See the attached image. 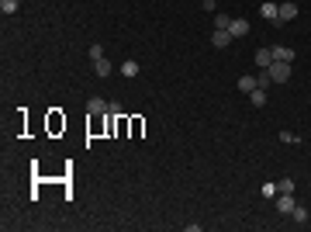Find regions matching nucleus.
I'll use <instances>...</instances> for the list:
<instances>
[{
    "label": "nucleus",
    "mask_w": 311,
    "mask_h": 232,
    "mask_svg": "<svg viewBox=\"0 0 311 232\" xmlns=\"http://www.w3.org/2000/svg\"><path fill=\"white\" fill-rule=\"evenodd\" d=\"M270 62H273V49H256V66L259 70H270Z\"/></svg>",
    "instance_id": "obj_8"
},
{
    "label": "nucleus",
    "mask_w": 311,
    "mask_h": 232,
    "mask_svg": "<svg viewBox=\"0 0 311 232\" xmlns=\"http://www.w3.org/2000/svg\"><path fill=\"white\" fill-rule=\"evenodd\" d=\"M273 80H270V73H266V70H263V73H259V77H256V87H263V90H266V87H270Z\"/></svg>",
    "instance_id": "obj_18"
},
{
    "label": "nucleus",
    "mask_w": 311,
    "mask_h": 232,
    "mask_svg": "<svg viewBox=\"0 0 311 232\" xmlns=\"http://www.w3.org/2000/svg\"><path fill=\"white\" fill-rule=\"evenodd\" d=\"M239 90H242V94H253L256 90V77H242L239 80Z\"/></svg>",
    "instance_id": "obj_14"
},
{
    "label": "nucleus",
    "mask_w": 311,
    "mask_h": 232,
    "mask_svg": "<svg viewBox=\"0 0 311 232\" xmlns=\"http://www.w3.org/2000/svg\"><path fill=\"white\" fill-rule=\"evenodd\" d=\"M294 56H297V52H294L291 45H277V49H273V59H280V62H294Z\"/></svg>",
    "instance_id": "obj_9"
},
{
    "label": "nucleus",
    "mask_w": 311,
    "mask_h": 232,
    "mask_svg": "<svg viewBox=\"0 0 311 232\" xmlns=\"http://www.w3.org/2000/svg\"><path fill=\"white\" fill-rule=\"evenodd\" d=\"M280 139H284V142H287V146H294V142H301V139L294 136V132H280Z\"/></svg>",
    "instance_id": "obj_21"
},
{
    "label": "nucleus",
    "mask_w": 311,
    "mask_h": 232,
    "mask_svg": "<svg viewBox=\"0 0 311 232\" xmlns=\"http://www.w3.org/2000/svg\"><path fill=\"white\" fill-rule=\"evenodd\" d=\"M232 39H235V35L228 31V28H214V31H211V45H214V49H225Z\"/></svg>",
    "instance_id": "obj_2"
},
{
    "label": "nucleus",
    "mask_w": 311,
    "mask_h": 232,
    "mask_svg": "<svg viewBox=\"0 0 311 232\" xmlns=\"http://www.w3.org/2000/svg\"><path fill=\"white\" fill-rule=\"evenodd\" d=\"M273 201H277V212H280V215H291L294 205H297V201H294V194H277Z\"/></svg>",
    "instance_id": "obj_3"
},
{
    "label": "nucleus",
    "mask_w": 311,
    "mask_h": 232,
    "mask_svg": "<svg viewBox=\"0 0 311 232\" xmlns=\"http://www.w3.org/2000/svg\"><path fill=\"white\" fill-rule=\"evenodd\" d=\"M291 218H294V222H297V225H304V222H308V208H304V205H294Z\"/></svg>",
    "instance_id": "obj_12"
},
{
    "label": "nucleus",
    "mask_w": 311,
    "mask_h": 232,
    "mask_svg": "<svg viewBox=\"0 0 311 232\" xmlns=\"http://www.w3.org/2000/svg\"><path fill=\"white\" fill-rule=\"evenodd\" d=\"M90 59H94V62H97V59H104V45H97V42H94V45H90Z\"/></svg>",
    "instance_id": "obj_19"
},
{
    "label": "nucleus",
    "mask_w": 311,
    "mask_h": 232,
    "mask_svg": "<svg viewBox=\"0 0 311 232\" xmlns=\"http://www.w3.org/2000/svg\"><path fill=\"white\" fill-rule=\"evenodd\" d=\"M259 14L266 21H280V4H273V0H266L263 7H259Z\"/></svg>",
    "instance_id": "obj_6"
},
{
    "label": "nucleus",
    "mask_w": 311,
    "mask_h": 232,
    "mask_svg": "<svg viewBox=\"0 0 311 232\" xmlns=\"http://www.w3.org/2000/svg\"><path fill=\"white\" fill-rule=\"evenodd\" d=\"M111 70H114V66H111L107 59H97V62H94V73H97L100 80H104V77H111Z\"/></svg>",
    "instance_id": "obj_10"
},
{
    "label": "nucleus",
    "mask_w": 311,
    "mask_h": 232,
    "mask_svg": "<svg viewBox=\"0 0 311 232\" xmlns=\"http://www.w3.org/2000/svg\"><path fill=\"white\" fill-rule=\"evenodd\" d=\"M121 77H138V62L135 59H125V62H121Z\"/></svg>",
    "instance_id": "obj_11"
},
{
    "label": "nucleus",
    "mask_w": 311,
    "mask_h": 232,
    "mask_svg": "<svg viewBox=\"0 0 311 232\" xmlns=\"http://www.w3.org/2000/svg\"><path fill=\"white\" fill-rule=\"evenodd\" d=\"M297 14H301V7H297L294 0H284V4H280V21H294Z\"/></svg>",
    "instance_id": "obj_4"
},
{
    "label": "nucleus",
    "mask_w": 311,
    "mask_h": 232,
    "mask_svg": "<svg viewBox=\"0 0 311 232\" xmlns=\"http://www.w3.org/2000/svg\"><path fill=\"white\" fill-rule=\"evenodd\" d=\"M214 28H232V21H228V14H214Z\"/></svg>",
    "instance_id": "obj_17"
},
{
    "label": "nucleus",
    "mask_w": 311,
    "mask_h": 232,
    "mask_svg": "<svg viewBox=\"0 0 311 232\" xmlns=\"http://www.w3.org/2000/svg\"><path fill=\"white\" fill-rule=\"evenodd\" d=\"M277 194H280V191H277V184H263V197H277Z\"/></svg>",
    "instance_id": "obj_20"
},
{
    "label": "nucleus",
    "mask_w": 311,
    "mask_h": 232,
    "mask_svg": "<svg viewBox=\"0 0 311 232\" xmlns=\"http://www.w3.org/2000/svg\"><path fill=\"white\" fill-rule=\"evenodd\" d=\"M228 31H232L235 39H246V35H249V21H246V18H235Z\"/></svg>",
    "instance_id": "obj_7"
},
{
    "label": "nucleus",
    "mask_w": 311,
    "mask_h": 232,
    "mask_svg": "<svg viewBox=\"0 0 311 232\" xmlns=\"http://www.w3.org/2000/svg\"><path fill=\"white\" fill-rule=\"evenodd\" d=\"M87 111H90V115H107V111H111V104H107L104 97H90V104H87Z\"/></svg>",
    "instance_id": "obj_5"
},
{
    "label": "nucleus",
    "mask_w": 311,
    "mask_h": 232,
    "mask_svg": "<svg viewBox=\"0 0 311 232\" xmlns=\"http://www.w3.org/2000/svg\"><path fill=\"white\" fill-rule=\"evenodd\" d=\"M0 11H4V14H14V11H18V0H0Z\"/></svg>",
    "instance_id": "obj_16"
},
{
    "label": "nucleus",
    "mask_w": 311,
    "mask_h": 232,
    "mask_svg": "<svg viewBox=\"0 0 311 232\" xmlns=\"http://www.w3.org/2000/svg\"><path fill=\"white\" fill-rule=\"evenodd\" d=\"M266 73H270L273 83H287V80H291V62H280V59H273Z\"/></svg>",
    "instance_id": "obj_1"
},
{
    "label": "nucleus",
    "mask_w": 311,
    "mask_h": 232,
    "mask_svg": "<svg viewBox=\"0 0 311 232\" xmlns=\"http://www.w3.org/2000/svg\"><path fill=\"white\" fill-rule=\"evenodd\" d=\"M249 101H253V108H263V104H266V90H263V87H256L253 94H249Z\"/></svg>",
    "instance_id": "obj_13"
},
{
    "label": "nucleus",
    "mask_w": 311,
    "mask_h": 232,
    "mask_svg": "<svg viewBox=\"0 0 311 232\" xmlns=\"http://www.w3.org/2000/svg\"><path fill=\"white\" fill-rule=\"evenodd\" d=\"M201 4H204V0H201Z\"/></svg>",
    "instance_id": "obj_22"
},
{
    "label": "nucleus",
    "mask_w": 311,
    "mask_h": 232,
    "mask_svg": "<svg viewBox=\"0 0 311 232\" xmlns=\"http://www.w3.org/2000/svg\"><path fill=\"white\" fill-rule=\"evenodd\" d=\"M277 191L280 194H294V177H284V180L277 184Z\"/></svg>",
    "instance_id": "obj_15"
}]
</instances>
